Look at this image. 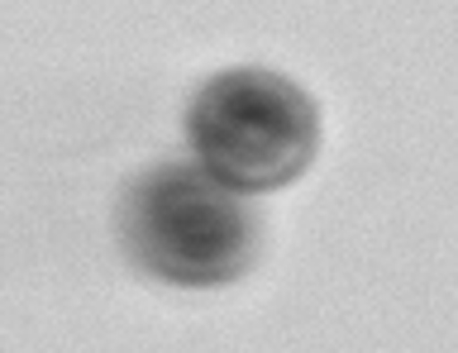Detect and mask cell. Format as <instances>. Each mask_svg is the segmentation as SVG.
I'll return each instance as SVG.
<instances>
[{
	"label": "cell",
	"mask_w": 458,
	"mask_h": 353,
	"mask_svg": "<svg viewBox=\"0 0 458 353\" xmlns=\"http://www.w3.org/2000/svg\"><path fill=\"white\" fill-rule=\"evenodd\" d=\"M120 239L148 277L172 287H225L249 273L258 220L239 191L220 187L196 158H163L129 181Z\"/></svg>",
	"instance_id": "obj_1"
},
{
	"label": "cell",
	"mask_w": 458,
	"mask_h": 353,
	"mask_svg": "<svg viewBox=\"0 0 458 353\" xmlns=\"http://www.w3.org/2000/svg\"><path fill=\"white\" fill-rule=\"evenodd\" d=\"M191 158L239 196L282 191L315 163L320 115L306 87L267 67H229L200 81L186 110Z\"/></svg>",
	"instance_id": "obj_2"
}]
</instances>
